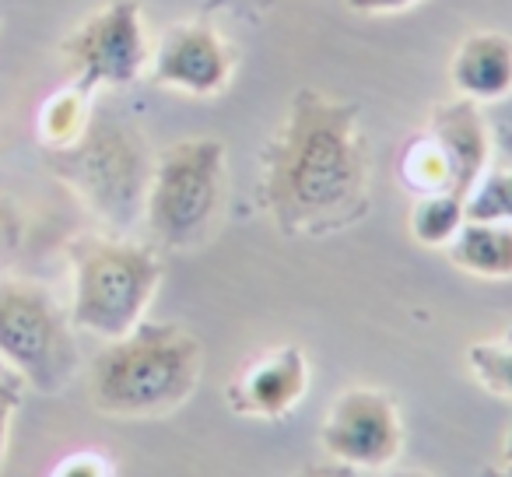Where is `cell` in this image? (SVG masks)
Listing matches in <instances>:
<instances>
[{
	"mask_svg": "<svg viewBox=\"0 0 512 477\" xmlns=\"http://www.w3.org/2000/svg\"><path fill=\"white\" fill-rule=\"evenodd\" d=\"M71 260V327L102 341L130 334L144 320L158 285L162 260L151 246L127 235H78L67 246Z\"/></svg>",
	"mask_w": 512,
	"mask_h": 477,
	"instance_id": "obj_3",
	"label": "cell"
},
{
	"mask_svg": "<svg viewBox=\"0 0 512 477\" xmlns=\"http://www.w3.org/2000/svg\"><path fill=\"white\" fill-rule=\"evenodd\" d=\"M50 169L109 232L127 235L144 221L155 155L130 123L92 113L71 148L50 151Z\"/></svg>",
	"mask_w": 512,
	"mask_h": 477,
	"instance_id": "obj_4",
	"label": "cell"
},
{
	"mask_svg": "<svg viewBox=\"0 0 512 477\" xmlns=\"http://www.w3.org/2000/svg\"><path fill=\"white\" fill-rule=\"evenodd\" d=\"M502 460L512 467V421H509V428H505V442H502Z\"/></svg>",
	"mask_w": 512,
	"mask_h": 477,
	"instance_id": "obj_25",
	"label": "cell"
},
{
	"mask_svg": "<svg viewBox=\"0 0 512 477\" xmlns=\"http://www.w3.org/2000/svg\"><path fill=\"white\" fill-rule=\"evenodd\" d=\"M446 257L470 278H512V225L509 221L467 218L460 225V232L453 235V243L446 246Z\"/></svg>",
	"mask_w": 512,
	"mask_h": 477,
	"instance_id": "obj_13",
	"label": "cell"
},
{
	"mask_svg": "<svg viewBox=\"0 0 512 477\" xmlns=\"http://www.w3.org/2000/svg\"><path fill=\"white\" fill-rule=\"evenodd\" d=\"M467 221V200H460L456 193H421L411 207V239L421 246H435V250H446L453 243V235L460 232V225Z\"/></svg>",
	"mask_w": 512,
	"mask_h": 477,
	"instance_id": "obj_16",
	"label": "cell"
},
{
	"mask_svg": "<svg viewBox=\"0 0 512 477\" xmlns=\"http://www.w3.org/2000/svg\"><path fill=\"white\" fill-rule=\"evenodd\" d=\"M477 477H512V467L505 463V467H484Z\"/></svg>",
	"mask_w": 512,
	"mask_h": 477,
	"instance_id": "obj_26",
	"label": "cell"
},
{
	"mask_svg": "<svg viewBox=\"0 0 512 477\" xmlns=\"http://www.w3.org/2000/svg\"><path fill=\"white\" fill-rule=\"evenodd\" d=\"M11 418H15V404H4V400H0V467H4V453H8Z\"/></svg>",
	"mask_w": 512,
	"mask_h": 477,
	"instance_id": "obj_24",
	"label": "cell"
},
{
	"mask_svg": "<svg viewBox=\"0 0 512 477\" xmlns=\"http://www.w3.org/2000/svg\"><path fill=\"white\" fill-rule=\"evenodd\" d=\"M309 390V358L299 344H281L256 355L239 376L228 383L225 400L235 414L246 418H285L302 404Z\"/></svg>",
	"mask_w": 512,
	"mask_h": 477,
	"instance_id": "obj_10",
	"label": "cell"
},
{
	"mask_svg": "<svg viewBox=\"0 0 512 477\" xmlns=\"http://www.w3.org/2000/svg\"><path fill=\"white\" fill-rule=\"evenodd\" d=\"M467 365L474 379L495 397L512 400V330L502 337H488V341H474L467 348Z\"/></svg>",
	"mask_w": 512,
	"mask_h": 477,
	"instance_id": "obj_18",
	"label": "cell"
},
{
	"mask_svg": "<svg viewBox=\"0 0 512 477\" xmlns=\"http://www.w3.org/2000/svg\"><path fill=\"white\" fill-rule=\"evenodd\" d=\"M495 155H491L488 172L474 193L467 197V218L474 221H509L512 225V120L498 127Z\"/></svg>",
	"mask_w": 512,
	"mask_h": 477,
	"instance_id": "obj_14",
	"label": "cell"
},
{
	"mask_svg": "<svg viewBox=\"0 0 512 477\" xmlns=\"http://www.w3.org/2000/svg\"><path fill=\"white\" fill-rule=\"evenodd\" d=\"M383 477H432V474H425V470H411V467H400V470H390V474H383Z\"/></svg>",
	"mask_w": 512,
	"mask_h": 477,
	"instance_id": "obj_27",
	"label": "cell"
},
{
	"mask_svg": "<svg viewBox=\"0 0 512 477\" xmlns=\"http://www.w3.org/2000/svg\"><path fill=\"white\" fill-rule=\"evenodd\" d=\"M200 372L204 348L190 330L141 320L92 358L88 397L113 418H158L193 397Z\"/></svg>",
	"mask_w": 512,
	"mask_h": 477,
	"instance_id": "obj_2",
	"label": "cell"
},
{
	"mask_svg": "<svg viewBox=\"0 0 512 477\" xmlns=\"http://www.w3.org/2000/svg\"><path fill=\"white\" fill-rule=\"evenodd\" d=\"M414 4H421V0H344V8L355 15H400Z\"/></svg>",
	"mask_w": 512,
	"mask_h": 477,
	"instance_id": "obj_21",
	"label": "cell"
},
{
	"mask_svg": "<svg viewBox=\"0 0 512 477\" xmlns=\"http://www.w3.org/2000/svg\"><path fill=\"white\" fill-rule=\"evenodd\" d=\"M18 243H22V218H18L15 207L0 200V260L11 257Z\"/></svg>",
	"mask_w": 512,
	"mask_h": 477,
	"instance_id": "obj_20",
	"label": "cell"
},
{
	"mask_svg": "<svg viewBox=\"0 0 512 477\" xmlns=\"http://www.w3.org/2000/svg\"><path fill=\"white\" fill-rule=\"evenodd\" d=\"M449 81L460 99L477 106L505 102L512 95V39L495 29L463 36L449 57Z\"/></svg>",
	"mask_w": 512,
	"mask_h": 477,
	"instance_id": "obj_12",
	"label": "cell"
},
{
	"mask_svg": "<svg viewBox=\"0 0 512 477\" xmlns=\"http://www.w3.org/2000/svg\"><path fill=\"white\" fill-rule=\"evenodd\" d=\"M295 477H355V467H348V463H320V467H309L302 470V474Z\"/></svg>",
	"mask_w": 512,
	"mask_h": 477,
	"instance_id": "obj_23",
	"label": "cell"
},
{
	"mask_svg": "<svg viewBox=\"0 0 512 477\" xmlns=\"http://www.w3.org/2000/svg\"><path fill=\"white\" fill-rule=\"evenodd\" d=\"M400 176L414 193H449V165L442 158L439 144L428 134L411 137L404 151H400Z\"/></svg>",
	"mask_w": 512,
	"mask_h": 477,
	"instance_id": "obj_17",
	"label": "cell"
},
{
	"mask_svg": "<svg viewBox=\"0 0 512 477\" xmlns=\"http://www.w3.org/2000/svg\"><path fill=\"white\" fill-rule=\"evenodd\" d=\"M425 134L439 144L449 165V193L467 200L488 172L491 155H495V130H491L484 109L477 102L453 95L449 102H439L432 109Z\"/></svg>",
	"mask_w": 512,
	"mask_h": 477,
	"instance_id": "obj_11",
	"label": "cell"
},
{
	"mask_svg": "<svg viewBox=\"0 0 512 477\" xmlns=\"http://www.w3.org/2000/svg\"><path fill=\"white\" fill-rule=\"evenodd\" d=\"M151 81L193 99H214L235 78L239 53L204 18H183L158 36L151 50Z\"/></svg>",
	"mask_w": 512,
	"mask_h": 477,
	"instance_id": "obj_9",
	"label": "cell"
},
{
	"mask_svg": "<svg viewBox=\"0 0 512 477\" xmlns=\"http://www.w3.org/2000/svg\"><path fill=\"white\" fill-rule=\"evenodd\" d=\"M88 123H92V95L81 92L78 85L60 88L39 109V137H43L46 151L71 148L85 134Z\"/></svg>",
	"mask_w": 512,
	"mask_h": 477,
	"instance_id": "obj_15",
	"label": "cell"
},
{
	"mask_svg": "<svg viewBox=\"0 0 512 477\" xmlns=\"http://www.w3.org/2000/svg\"><path fill=\"white\" fill-rule=\"evenodd\" d=\"M0 358L43 393H57L78 372L71 316L43 285L0 278Z\"/></svg>",
	"mask_w": 512,
	"mask_h": 477,
	"instance_id": "obj_6",
	"label": "cell"
},
{
	"mask_svg": "<svg viewBox=\"0 0 512 477\" xmlns=\"http://www.w3.org/2000/svg\"><path fill=\"white\" fill-rule=\"evenodd\" d=\"M228 162L218 137H186L155 155L144 225L162 250H197L225 207Z\"/></svg>",
	"mask_w": 512,
	"mask_h": 477,
	"instance_id": "obj_5",
	"label": "cell"
},
{
	"mask_svg": "<svg viewBox=\"0 0 512 477\" xmlns=\"http://www.w3.org/2000/svg\"><path fill=\"white\" fill-rule=\"evenodd\" d=\"M50 477H109V467L102 456L95 453H78V456H67Z\"/></svg>",
	"mask_w": 512,
	"mask_h": 477,
	"instance_id": "obj_19",
	"label": "cell"
},
{
	"mask_svg": "<svg viewBox=\"0 0 512 477\" xmlns=\"http://www.w3.org/2000/svg\"><path fill=\"white\" fill-rule=\"evenodd\" d=\"M256 200L285 239H320L358 225L372 207L358 102L299 88L260 148Z\"/></svg>",
	"mask_w": 512,
	"mask_h": 477,
	"instance_id": "obj_1",
	"label": "cell"
},
{
	"mask_svg": "<svg viewBox=\"0 0 512 477\" xmlns=\"http://www.w3.org/2000/svg\"><path fill=\"white\" fill-rule=\"evenodd\" d=\"M22 393H25V379L18 376L15 369H11L4 358H0V400L4 404H22Z\"/></svg>",
	"mask_w": 512,
	"mask_h": 477,
	"instance_id": "obj_22",
	"label": "cell"
},
{
	"mask_svg": "<svg viewBox=\"0 0 512 477\" xmlns=\"http://www.w3.org/2000/svg\"><path fill=\"white\" fill-rule=\"evenodd\" d=\"M71 85L95 95L99 88H127L148 71L151 50L137 0H109L81 18L60 43Z\"/></svg>",
	"mask_w": 512,
	"mask_h": 477,
	"instance_id": "obj_7",
	"label": "cell"
},
{
	"mask_svg": "<svg viewBox=\"0 0 512 477\" xmlns=\"http://www.w3.org/2000/svg\"><path fill=\"white\" fill-rule=\"evenodd\" d=\"M320 442L330 460L355 470H383L404 449V421L390 393L376 386H351L327 407Z\"/></svg>",
	"mask_w": 512,
	"mask_h": 477,
	"instance_id": "obj_8",
	"label": "cell"
},
{
	"mask_svg": "<svg viewBox=\"0 0 512 477\" xmlns=\"http://www.w3.org/2000/svg\"><path fill=\"white\" fill-rule=\"evenodd\" d=\"M218 4H225V0H211V8H218Z\"/></svg>",
	"mask_w": 512,
	"mask_h": 477,
	"instance_id": "obj_28",
	"label": "cell"
}]
</instances>
